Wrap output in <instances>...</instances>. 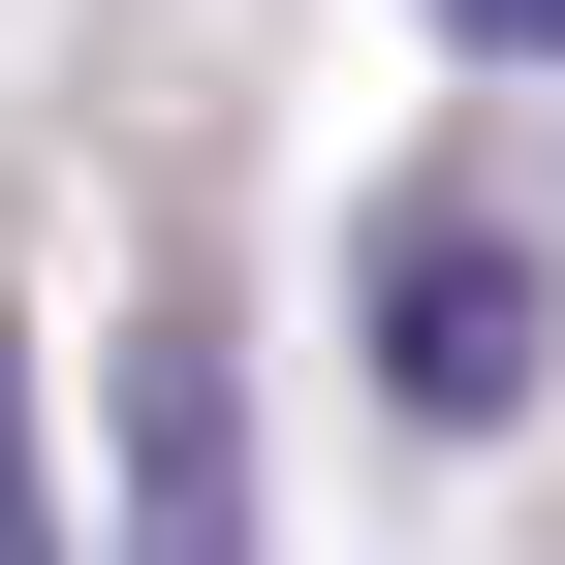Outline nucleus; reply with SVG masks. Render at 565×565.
I'll return each mask as SVG.
<instances>
[{"instance_id":"nucleus-1","label":"nucleus","mask_w":565,"mask_h":565,"mask_svg":"<svg viewBox=\"0 0 565 565\" xmlns=\"http://www.w3.org/2000/svg\"><path fill=\"white\" fill-rule=\"evenodd\" d=\"M534 252L503 221H440V189H377V408H408V440H503V408H534Z\"/></svg>"},{"instance_id":"nucleus-2","label":"nucleus","mask_w":565,"mask_h":565,"mask_svg":"<svg viewBox=\"0 0 565 565\" xmlns=\"http://www.w3.org/2000/svg\"><path fill=\"white\" fill-rule=\"evenodd\" d=\"M126 565H252V345H221V282H126Z\"/></svg>"},{"instance_id":"nucleus-3","label":"nucleus","mask_w":565,"mask_h":565,"mask_svg":"<svg viewBox=\"0 0 565 565\" xmlns=\"http://www.w3.org/2000/svg\"><path fill=\"white\" fill-rule=\"evenodd\" d=\"M440 32H503V63H565V0H440Z\"/></svg>"}]
</instances>
